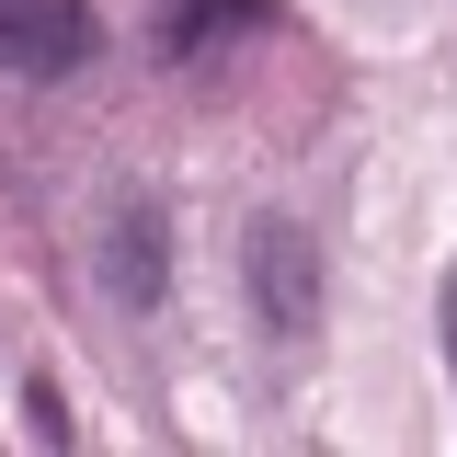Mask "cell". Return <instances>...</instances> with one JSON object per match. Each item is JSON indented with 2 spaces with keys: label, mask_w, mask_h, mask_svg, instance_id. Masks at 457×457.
<instances>
[{
  "label": "cell",
  "mask_w": 457,
  "mask_h": 457,
  "mask_svg": "<svg viewBox=\"0 0 457 457\" xmlns=\"http://www.w3.org/2000/svg\"><path fill=\"white\" fill-rule=\"evenodd\" d=\"M240 275H252V309H263V332H275V343H309V332H320L332 275H320V240H309L297 218H252Z\"/></svg>",
  "instance_id": "1"
},
{
  "label": "cell",
  "mask_w": 457,
  "mask_h": 457,
  "mask_svg": "<svg viewBox=\"0 0 457 457\" xmlns=\"http://www.w3.org/2000/svg\"><path fill=\"white\" fill-rule=\"evenodd\" d=\"M275 0H161V57H206L228 35H263Z\"/></svg>",
  "instance_id": "4"
},
{
  "label": "cell",
  "mask_w": 457,
  "mask_h": 457,
  "mask_svg": "<svg viewBox=\"0 0 457 457\" xmlns=\"http://www.w3.org/2000/svg\"><path fill=\"white\" fill-rule=\"evenodd\" d=\"M23 435H35V446H69V400H57V378H46V366L23 378Z\"/></svg>",
  "instance_id": "5"
},
{
  "label": "cell",
  "mask_w": 457,
  "mask_h": 457,
  "mask_svg": "<svg viewBox=\"0 0 457 457\" xmlns=\"http://www.w3.org/2000/svg\"><path fill=\"white\" fill-rule=\"evenodd\" d=\"M161 286H171L161 195H114V206H104V297H114V309H161Z\"/></svg>",
  "instance_id": "3"
},
{
  "label": "cell",
  "mask_w": 457,
  "mask_h": 457,
  "mask_svg": "<svg viewBox=\"0 0 457 457\" xmlns=\"http://www.w3.org/2000/svg\"><path fill=\"white\" fill-rule=\"evenodd\" d=\"M104 57L92 0H0V80H80Z\"/></svg>",
  "instance_id": "2"
},
{
  "label": "cell",
  "mask_w": 457,
  "mask_h": 457,
  "mask_svg": "<svg viewBox=\"0 0 457 457\" xmlns=\"http://www.w3.org/2000/svg\"><path fill=\"white\" fill-rule=\"evenodd\" d=\"M435 320H446V378H457V275H446V309H435Z\"/></svg>",
  "instance_id": "6"
}]
</instances>
